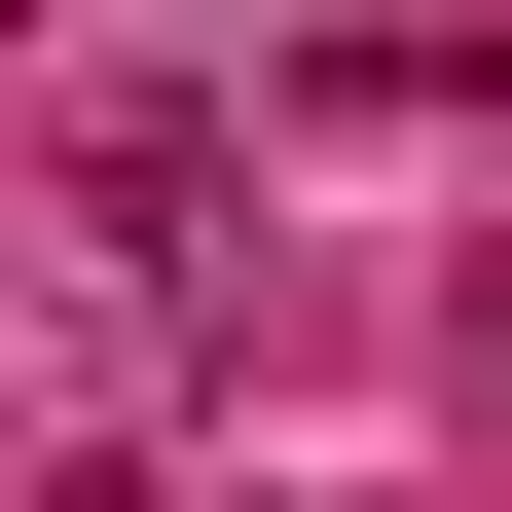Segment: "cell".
I'll return each instance as SVG.
<instances>
[{"label": "cell", "mask_w": 512, "mask_h": 512, "mask_svg": "<svg viewBox=\"0 0 512 512\" xmlns=\"http://www.w3.org/2000/svg\"><path fill=\"white\" fill-rule=\"evenodd\" d=\"M476 366H512V256H476Z\"/></svg>", "instance_id": "6da1fadb"}]
</instances>
